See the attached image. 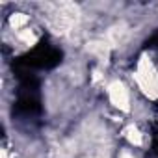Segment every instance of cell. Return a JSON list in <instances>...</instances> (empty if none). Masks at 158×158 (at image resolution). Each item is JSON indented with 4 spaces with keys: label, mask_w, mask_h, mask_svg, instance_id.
<instances>
[{
    "label": "cell",
    "mask_w": 158,
    "mask_h": 158,
    "mask_svg": "<svg viewBox=\"0 0 158 158\" xmlns=\"http://www.w3.org/2000/svg\"><path fill=\"white\" fill-rule=\"evenodd\" d=\"M125 35H127V30H125V26L121 24V26H115V28H112V30L108 32V41L112 43V47H115V45L123 43Z\"/></svg>",
    "instance_id": "7a4b0ae2"
},
{
    "label": "cell",
    "mask_w": 158,
    "mask_h": 158,
    "mask_svg": "<svg viewBox=\"0 0 158 158\" xmlns=\"http://www.w3.org/2000/svg\"><path fill=\"white\" fill-rule=\"evenodd\" d=\"M10 23H11V26H13V28H21L23 24H26V23H28V17H26L24 13H15V15L10 19Z\"/></svg>",
    "instance_id": "277c9868"
},
{
    "label": "cell",
    "mask_w": 158,
    "mask_h": 158,
    "mask_svg": "<svg viewBox=\"0 0 158 158\" xmlns=\"http://www.w3.org/2000/svg\"><path fill=\"white\" fill-rule=\"evenodd\" d=\"M119 158H134V156H132V154H128V152H123Z\"/></svg>",
    "instance_id": "8992f818"
},
{
    "label": "cell",
    "mask_w": 158,
    "mask_h": 158,
    "mask_svg": "<svg viewBox=\"0 0 158 158\" xmlns=\"http://www.w3.org/2000/svg\"><path fill=\"white\" fill-rule=\"evenodd\" d=\"M108 93H110V101L114 106H117L123 112H128V93L121 82H112Z\"/></svg>",
    "instance_id": "6da1fadb"
},
{
    "label": "cell",
    "mask_w": 158,
    "mask_h": 158,
    "mask_svg": "<svg viewBox=\"0 0 158 158\" xmlns=\"http://www.w3.org/2000/svg\"><path fill=\"white\" fill-rule=\"evenodd\" d=\"M125 136H127V139H128L130 143H134V145H141V134H139V130H138L134 125L127 127Z\"/></svg>",
    "instance_id": "3957f363"
},
{
    "label": "cell",
    "mask_w": 158,
    "mask_h": 158,
    "mask_svg": "<svg viewBox=\"0 0 158 158\" xmlns=\"http://www.w3.org/2000/svg\"><path fill=\"white\" fill-rule=\"evenodd\" d=\"M19 35H21V39H24V41H26L28 45H32V43L35 41V35H34V34H32L30 30H23V32H21Z\"/></svg>",
    "instance_id": "5b68a950"
}]
</instances>
